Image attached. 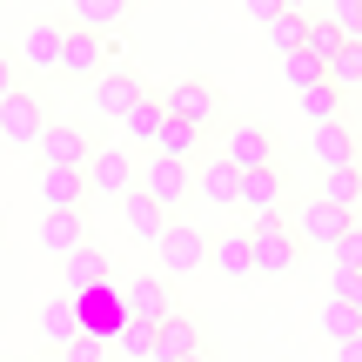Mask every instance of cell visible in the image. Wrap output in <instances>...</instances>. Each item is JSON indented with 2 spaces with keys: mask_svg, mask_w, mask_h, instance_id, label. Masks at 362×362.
Wrapping results in <instances>:
<instances>
[{
  "mask_svg": "<svg viewBox=\"0 0 362 362\" xmlns=\"http://www.w3.org/2000/svg\"><path fill=\"white\" fill-rule=\"evenodd\" d=\"M134 194H148L155 208H168V215H175V208L194 194V168H188V161H168V155H155V148H148V155L134 161Z\"/></svg>",
  "mask_w": 362,
  "mask_h": 362,
  "instance_id": "cell-1",
  "label": "cell"
},
{
  "mask_svg": "<svg viewBox=\"0 0 362 362\" xmlns=\"http://www.w3.org/2000/svg\"><path fill=\"white\" fill-rule=\"evenodd\" d=\"M248 255H255V275H288L302 262V242L282 215H262V221H248Z\"/></svg>",
  "mask_w": 362,
  "mask_h": 362,
  "instance_id": "cell-2",
  "label": "cell"
},
{
  "mask_svg": "<svg viewBox=\"0 0 362 362\" xmlns=\"http://www.w3.org/2000/svg\"><path fill=\"white\" fill-rule=\"evenodd\" d=\"M288 228H296L302 248H336L342 235L356 228V215H349V208H336V202H322V194H309V202L288 215Z\"/></svg>",
  "mask_w": 362,
  "mask_h": 362,
  "instance_id": "cell-3",
  "label": "cell"
},
{
  "mask_svg": "<svg viewBox=\"0 0 362 362\" xmlns=\"http://www.w3.org/2000/svg\"><path fill=\"white\" fill-rule=\"evenodd\" d=\"M161 275H194V269H208V248H215V235L208 228H194V221H168V235H161Z\"/></svg>",
  "mask_w": 362,
  "mask_h": 362,
  "instance_id": "cell-4",
  "label": "cell"
},
{
  "mask_svg": "<svg viewBox=\"0 0 362 362\" xmlns=\"http://www.w3.org/2000/svg\"><path fill=\"white\" fill-rule=\"evenodd\" d=\"M121 315H128V322L161 329V322L175 315V288H168V275H128V282H121Z\"/></svg>",
  "mask_w": 362,
  "mask_h": 362,
  "instance_id": "cell-5",
  "label": "cell"
},
{
  "mask_svg": "<svg viewBox=\"0 0 362 362\" xmlns=\"http://www.w3.org/2000/svg\"><path fill=\"white\" fill-rule=\"evenodd\" d=\"M134 101H141V81H134L121 61L107 67V74H94V81H88V115H94V121H115V128H121Z\"/></svg>",
  "mask_w": 362,
  "mask_h": 362,
  "instance_id": "cell-6",
  "label": "cell"
},
{
  "mask_svg": "<svg viewBox=\"0 0 362 362\" xmlns=\"http://www.w3.org/2000/svg\"><path fill=\"white\" fill-rule=\"evenodd\" d=\"M221 161H235V168H275V128L269 121H235L228 134H221Z\"/></svg>",
  "mask_w": 362,
  "mask_h": 362,
  "instance_id": "cell-7",
  "label": "cell"
},
{
  "mask_svg": "<svg viewBox=\"0 0 362 362\" xmlns=\"http://www.w3.org/2000/svg\"><path fill=\"white\" fill-rule=\"evenodd\" d=\"M107 67H115V40H107V34H94V27H67L61 74H74V81H94V74H107Z\"/></svg>",
  "mask_w": 362,
  "mask_h": 362,
  "instance_id": "cell-8",
  "label": "cell"
},
{
  "mask_svg": "<svg viewBox=\"0 0 362 362\" xmlns=\"http://www.w3.org/2000/svg\"><path fill=\"white\" fill-rule=\"evenodd\" d=\"M0 134H7L13 148H34L40 134H47V107H40L34 88H13L7 101H0Z\"/></svg>",
  "mask_w": 362,
  "mask_h": 362,
  "instance_id": "cell-9",
  "label": "cell"
},
{
  "mask_svg": "<svg viewBox=\"0 0 362 362\" xmlns=\"http://www.w3.org/2000/svg\"><path fill=\"white\" fill-rule=\"evenodd\" d=\"M67 27H74V21H27L21 27V61H27V74H61Z\"/></svg>",
  "mask_w": 362,
  "mask_h": 362,
  "instance_id": "cell-10",
  "label": "cell"
},
{
  "mask_svg": "<svg viewBox=\"0 0 362 362\" xmlns=\"http://www.w3.org/2000/svg\"><path fill=\"white\" fill-rule=\"evenodd\" d=\"M161 107H168L175 121H188V128H215V115H221L215 88H208L202 74H188V81H168V94H161Z\"/></svg>",
  "mask_w": 362,
  "mask_h": 362,
  "instance_id": "cell-11",
  "label": "cell"
},
{
  "mask_svg": "<svg viewBox=\"0 0 362 362\" xmlns=\"http://www.w3.org/2000/svg\"><path fill=\"white\" fill-rule=\"evenodd\" d=\"M81 175H88V194H107V202L134 194V155H128V148H94Z\"/></svg>",
  "mask_w": 362,
  "mask_h": 362,
  "instance_id": "cell-12",
  "label": "cell"
},
{
  "mask_svg": "<svg viewBox=\"0 0 362 362\" xmlns=\"http://www.w3.org/2000/svg\"><path fill=\"white\" fill-rule=\"evenodd\" d=\"M282 194H288V181H282V161H275V168H248L242 175V215L248 221H262V215H282Z\"/></svg>",
  "mask_w": 362,
  "mask_h": 362,
  "instance_id": "cell-13",
  "label": "cell"
},
{
  "mask_svg": "<svg viewBox=\"0 0 362 362\" xmlns=\"http://www.w3.org/2000/svg\"><path fill=\"white\" fill-rule=\"evenodd\" d=\"M34 155H40V168H88V134L81 128H67V121H47V134L34 141Z\"/></svg>",
  "mask_w": 362,
  "mask_h": 362,
  "instance_id": "cell-14",
  "label": "cell"
},
{
  "mask_svg": "<svg viewBox=\"0 0 362 362\" xmlns=\"http://www.w3.org/2000/svg\"><path fill=\"white\" fill-rule=\"evenodd\" d=\"M309 161H315V175L356 168V134L342 128V121H315V128H309Z\"/></svg>",
  "mask_w": 362,
  "mask_h": 362,
  "instance_id": "cell-15",
  "label": "cell"
},
{
  "mask_svg": "<svg viewBox=\"0 0 362 362\" xmlns=\"http://www.w3.org/2000/svg\"><path fill=\"white\" fill-rule=\"evenodd\" d=\"M34 235H40V248H47V255H61V262L74 255L81 242H88V228H81V208H40V228H34Z\"/></svg>",
  "mask_w": 362,
  "mask_h": 362,
  "instance_id": "cell-16",
  "label": "cell"
},
{
  "mask_svg": "<svg viewBox=\"0 0 362 362\" xmlns=\"http://www.w3.org/2000/svg\"><path fill=\"white\" fill-rule=\"evenodd\" d=\"M194 194H202L208 208H221V215H228L235 202H242V168H235V161H208V168H194Z\"/></svg>",
  "mask_w": 362,
  "mask_h": 362,
  "instance_id": "cell-17",
  "label": "cell"
},
{
  "mask_svg": "<svg viewBox=\"0 0 362 362\" xmlns=\"http://www.w3.org/2000/svg\"><path fill=\"white\" fill-rule=\"evenodd\" d=\"M208 262H215L228 282L255 275V255H248V228H221V235H215V248H208Z\"/></svg>",
  "mask_w": 362,
  "mask_h": 362,
  "instance_id": "cell-18",
  "label": "cell"
},
{
  "mask_svg": "<svg viewBox=\"0 0 362 362\" xmlns=\"http://www.w3.org/2000/svg\"><path fill=\"white\" fill-rule=\"evenodd\" d=\"M81 202H88L81 168H40V208H81Z\"/></svg>",
  "mask_w": 362,
  "mask_h": 362,
  "instance_id": "cell-19",
  "label": "cell"
},
{
  "mask_svg": "<svg viewBox=\"0 0 362 362\" xmlns=\"http://www.w3.org/2000/svg\"><path fill=\"white\" fill-rule=\"evenodd\" d=\"M194 349H202V329H194L188 315L175 309L168 322L155 329V362H181V356H194Z\"/></svg>",
  "mask_w": 362,
  "mask_h": 362,
  "instance_id": "cell-20",
  "label": "cell"
},
{
  "mask_svg": "<svg viewBox=\"0 0 362 362\" xmlns=\"http://www.w3.org/2000/svg\"><path fill=\"white\" fill-rule=\"evenodd\" d=\"M67 21H74V27H94V34L115 40L121 21H128V0H74V7H67Z\"/></svg>",
  "mask_w": 362,
  "mask_h": 362,
  "instance_id": "cell-21",
  "label": "cell"
},
{
  "mask_svg": "<svg viewBox=\"0 0 362 362\" xmlns=\"http://www.w3.org/2000/svg\"><path fill=\"white\" fill-rule=\"evenodd\" d=\"M74 336H81L74 296H54V302H40V342H47V349H61V342H74Z\"/></svg>",
  "mask_w": 362,
  "mask_h": 362,
  "instance_id": "cell-22",
  "label": "cell"
},
{
  "mask_svg": "<svg viewBox=\"0 0 362 362\" xmlns=\"http://www.w3.org/2000/svg\"><path fill=\"white\" fill-rule=\"evenodd\" d=\"M121 215H128V235H141V242H161L168 235V208H155L148 194H121Z\"/></svg>",
  "mask_w": 362,
  "mask_h": 362,
  "instance_id": "cell-23",
  "label": "cell"
},
{
  "mask_svg": "<svg viewBox=\"0 0 362 362\" xmlns=\"http://www.w3.org/2000/svg\"><path fill=\"white\" fill-rule=\"evenodd\" d=\"M107 275H115V262H107L94 242H81L74 255H67V296H74V288H101Z\"/></svg>",
  "mask_w": 362,
  "mask_h": 362,
  "instance_id": "cell-24",
  "label": "cell"
},
{
  "mask_svg": "<svg viewBox=\"0 0 362 362\" xmlns=\"http://www.w3.org/2000/svg\"><path fill=\"white\" fill-rule=\"evenodd\" d=\"M202 141H208V128H188V121H161V134H155V155H168V161H194L202 155Z\"/></svg>",
  "mask_w": 362,
  "mask_h": 362,
  "instance_id": "cell-25",
  "label": "cell"
},
{
  "mask_svg": "<svg viewBox=\"0 0 362 362\" xmlns=\"http://www.w3.org/2000/svg\"><path fill=\"white\" fill-rule=\"evenodd\" d=\"M315 322H322V336H329V342H349V336H362V302H349V296H329Z\"/></svg>",
  "mask_w": 362,
  "mask_h": 362,
  "instance_id": "cell-26",
  "label": "cell"
},
{
  "mask_svg": "<svg viewBox=\"0 0 362 362\" xmlns=\"http://www.w3.org/2000/svg\"><path fill=\"white\" fill-rule=\"evenodd\" d=\"M296 107H302L309 128H315V121H342V88H336V81H315V88L296 94Z\"/></svg>",
  "mask_w": 362,
  "mask_h": 362,
  "instance_id": "cell-27",
  "label": "cell"
},
{
  "mask_svg": "<svg viewBox=\"0 0 362 362\" xmlns=\"http://www.w3.org/2000/svg\"><path fill=\"white\" fill-rule=\"evenodd\" d=\"M161 121H168V107H161V94H141V101L128 107V121H121V128H128V134H134V141H141V148H155Z\"/></svg>",
  "mask_w": 362,
  "mask_h": 362,
  "instance_id": "cell-28",
  "label": "cell"
},
{
  "mask_svg": "<svg viewBox=\"0 0 362 362\" xmlns=\"http://www.w3.org/2000/svg\"><path fill=\"white\" fill-rule=\"evenodd\" d=\"M275 67H282V81H288V88H315V81H329V67L322 61H315V54L309 47H288V54H275Z\"/></svg>",
  "mask_w": 362,
  "mask_h": 362,
  "instance_id": "cell-29",
  "label": "cell"
},
{
  "mask_svg": "<svg viewBox=\"0 0 362 362\" xmlns=\"http://www.w3.org/2000/svg\"><path fill=\"white\" fill-rule=\"evenodd\" d=\"M302 47H309L315 61L329 67V61H336V47H342V27H336V21H322V13H309V21H302Z\"/></svg>",
  "mask_w": 362,
  "mask_h": 362,
  "instance_id": "cell-30",
  "label": "cell"
},
{
  "mask_svg": "<svg viewBox=\"0 0 362 362\" xmlns=\"http://www.w3.org/2000/svg\"><path fill=\"white\" fill-rule=\"evenodd\" d=\"M329 81H336L342 94H356V88H362V40H342V47H336V61H329Z\"/></svg>",
  "mask_w": 362,
  "mask_h": 362,
  "instance_id": "cell-31",
  "label": "cell"
},
{
  "mask_svg": "<svg viewBox=\"0 0 362 362\" xmlns=\"http://www.w3.org/2000/svg\"><path fill=\"white\" fill-rule=\"evenodd\" d=\"M115 349H121V356H134V362H155V329H148V322H128V315H121Z\"/></svg>",
  "mask_w": 362,
  "mask_h": 362,
  "instance_id": "cell-32",
  "label": "cell"
},
{
  "mask_svg": "<svg viewBox=\"0 0 362 362\" xmlns=\"http://www.w3.org/2000/svg\"><path fill=\"white\" fill-rule=\"evenodd\" d=\"M356 188H362V175H356V168H329V175H322V188H315V194H322V202H336V208H349V215H356Z\"/></svg>",
  "mask_w": 362,
  "mask_h": 362,
  "instance_id": "cell-33",
  "label": "cell"
},
{
  "mask_svg": "<svg viewBox=\"0 0 362 362\" xmlns=\"http://www.w3.org/2000/svg\"><path fill=\"white\" fill-rule=\"evenodd\" d=\"M322 21H336L342 27V40H362V0H322Z\"/></svg>",
  "mask_w": 362,
  "mask_h": 362,
  "instance_id": "cell-34",
  "label": "cell"
},
{
  "mask_svg": "<svg viewBox=\"0 0 362 362\" xmlns=\"http://www.w3.org/2000/svg\"><path fill=\"white\" fill-rule=\"evenodd\" d=\"M302 21H309V13H275V21H269V47H275V54L302 47Z\"/></svg>",
  "mask_w": 362,
  "mask_h": 362,
  "instance_id": "cell-35",
  "label": "cell"
},
{
  "mask_svg": "<svg viewBox=\"0 0 362 362\" xmlns=\"http://www.w3.org/2000/svg\"><path fill=\"white\" fill-rule=\"evenodd\" d=\"M61 362H107V342L94 336V329H81L74 342H61Z\"/></svg>",
  "mask_w": 362,
  "mask_h": 362,
  "instance_id": "cell-36",
  "label": "cell"
},
{
  "mask_svg": "<svg viewBox=\"0 0 362 362\" xmlns=\"http://www.w3.org/2000/svg\"><path fill=\"white\" fill-rule=\"evenodd\" d=\"M329 255H336V275H356V269H362V221H356L349 235H342L336 248H329Z\"/></svg>",
  "mask_w": 362,
  "mask_h": 362,
  "instance_id": "cell-37",
  "label": "cell"
},
{
  "mask_svg": "<svg viewBox=\"0 0 362 362\" xmlns=\"http://www.w3.org/2000/svg\"><path fill=\"white\" fill-rule=\"evenodd\" d=\"M329 296H349V302H362V269H356V275H336V282H329Z\"/></svg>",
  "mask_w": 362,
  "mask_h": 362,
  "instance_id": "cell-38",
  "label": "cell"
},
{
  "mask_svg": "<svg viewBox=\"0 0 362 362\" xmlns=\"http://www.w3.org/2000/svg\"><path fill=\"white\" fill-rule=\"evenodd\" d=\"M242 7H248V13H255V21H262V27H269V21H275V13H288V7H282V0H242Z\"/></svg>",
  "mask_w": 362,
  "mask_h": 362,
  "instance_id": "cell-39",
  "label": "cell"
},
{
  "mask_svg": "<svg viewBox=\"0 0 362 362\" xmlns=\"http://www.w3.org/2000/svg\"><path fill=\"white\" fill-rule=\"evenodd\" d=\"M13 88H21V74H13V61H7V54H0V101H7Z\"/></svg>",
  "mask_w": 362,
  "mask_h": 362,
  "instance_id": "cell-40",
  "label": "cell"
},
{
  "mask_svg": "<svg viewBox=\"0 0 362 362\" xmlns=\"http://www.w3.org/2000/svg\"><path fill=\"white\" fill-rule=\"evenodd\" d=\"M336 362H362V336H349V342H336Z\"/></svg>",
  "mask_w": 362,
  "mask_h": 362,
  "instance_id": "cell-41",
  "label": "cell"
},
{
  "mask_svg": "<svg viewBox=\"0 0 362 362\" xmlns=\"http://www.w3.org/2000/svg\"><path fill=\"white\" fill-rule=\"evenodd\" d=\"M282 7H288V13H315L322 0H282Z\"/></svg>",
  "mask_w": 362,
  "mask_h": 362,
  "instance_id": "cell-42",
  "label": "cell"
},
{
  "mask_svg": "<svg viewBox=\"0 0 362 362\" xmlns=\"http://www.w3.org/2000/svg\"><path fill=\"white\" fill-rule=\"evenodd\" d=\"M34 362H61V349H40V356H34Z\"/></svg>",
  "mask_w": 362,
  "mask_h": 362,
  "instance_id": "cell-43",
  "label": "cell"
},
{
  "mask_svg": "<svg viewBox=\"0 0 362 362\" xmlns=\"http://www.w3.org/2000/svg\"><path fill=\"white\" fill-rule=\"evenodd\" d=\"M181 362H208V349H194V356H181Z\"/></svg>",
  "mask_w": 362,
  "mask_h": 362,
  "instance_id": "cell-44",
  "label": "cell"
},
{
  "mask_svg": "<svg viewBox=\"0 0 362 362\" xmlns=\"http://www.w3.org/2000/svg\"><path fill=\"white\" fill-rule=\"evenodd\" d=\"M356 175H362V134H356Z\"/></svg>",
  "mask_w": 362,
  "mask_h": 362,
  "instance_id": "cell-45",
  "label": "cell"
},
{
  "mask_svg": "<svg viewBox=\"0 0 362 362\" xmlns=\"http://www.w3.org/2000/svg\"><path fill=\"white\" fill-rule=\"evenodd\" d=\"M356 221H362V188H356Z\"/></svg>",
  "mask_w": 362,
  "mask_h": 362,
  "instance_id": "cell-46",
  "label": "cell"
},
{
  "mask_svg": "<svg viewBox=\"0 0 362 362\" xmlns=\"http://www.w3.org/2000/svg\"><path fill=\"white\" fill-rule=\"evenodd\" d=\"M61 7H74V0H61Z\"/></svg>",
  "mask_w": 362,
  "mask_h": 362,
  "instance_id": "cell-47",
  "label": "cell"
}]
</instances>
